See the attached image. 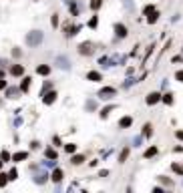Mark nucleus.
Instances as JSON below:
<instances>
[{"instance_id": "nucleus-14", "label": "nucleus", "mask_w": 183, "mask_h": 193, "mask_svg": "<svg viewBox=\"0 0 183 193\" xmlns=\"http://www.w3.org/2000/svg\"><path fill=\"white\" fill-rule=\"evenodd\" d=\"M157 18H159V12H155V10H153L151 14H147V22H149V24L157 22Z\"/></svg>"}, {"instance_id": "nucleus-8", "label": "nucleus", "mask_w": 183, "mask_h": 193, "mask_svg": "<svg viewBox=\"0 0 183 193\" xmlns=\"http://www.w3.org/2000/svg\"><path fill=\"white\" fill-rule=\"evenodd\" d=\"M57 64H58L61 68H65V71H66V68H71V62L66 61L65 57H57Z\"/></svg>"}, {"instance_id": "nucleus-25", "label": "nucleus", "mask_w": 183, "mask_h": 193, "mask_svg": "<svg viewBox=\"0 0 183 193\" xmlns=\"http://www.w3.org/2000/svg\"><path fill=\"white\" fill-rule=\"evenodd\" d=\"M111 111H113V107H107V109H103V111H101V117H103V119H107Z\"/></svg>"}, {"instance_id": "nucleus-28", "label": "nucleus", "mask_w": 183, "mask_h": 193, "mask_svg": "<svg viewBox=\"0 0 183 193\" xmlns=\"http://www.w3.org/2000/svg\"><path fill=\"white\" fill-rule=\"evenodd\" d=\"M0 159L2 161H10L12 157H10V153H6V151H2V155H0Z\"/></svg>"}, {"instance_id": "nucleus-11", "label": "nucleus", "mask_w": 183, "mask_h": 193, "mask_svg": "<svg viewBox=\"0 0 183 193\" xmlns=\"http://www.w3.org/2000/svg\"><path fill=\"white\" fill-rule=\"evenodd\" d=\"M54 101H57V93H48V95L44 97V105H53Z\"/></svg>"}, {"instance_id": "nucleus-10", "label": "nucleus", "mask_w": 183, "mask_h": 193, "mask_svg": "<svg viewBox=\"0 0 183 193\" xmlns=\"http://www.w3.org/2000/svg\"><path fill=\"white\" fill-rule=\"evenodd\" d=\"M36 72H38V75H48V72H50V67H48V64H38V67H36Z\"/></svg>"}, {"instance_id": "nucleus-6", "label": "nucleus", "mask_w": 183, "mask_h": 193, "mask_svg": "<svg viewBox=\"0 0 183 193\" xmlns=\"http://www.w3.org/2000/svg\"><path fill=\"white\" fill-rule=\"evenodd\" d=\"M161 101V95L159 93H149L147 95V105H155V103Z\"/></svg>"}, {"instance_id": "nucleus-12", "label": "nucleus", "mask_w": 183, "mask_h": 193, "mask_svg": "<svg viewBox=\"0 0 183 193\" xmlns=\"http://www.w3.org/2000/svg\"><path fill=\"white\" fill-rule=\"evenodd\" d=\"M28 157V153H14L12 155V161H16V163H20V161H24Z\"/></svg>"}, {"instance_id": "nucleus-13", "label": "nucleus", "mask_w": 183, "mask_h": 193, "mask_svg": "<svg viewBox=\"0 0 183 193\" xmlns=\"http://www.w3.org/2000/svg\"><path fill=\"white\" fill-rule=\"evenodd\" d=\"M28 87H30V79H28V76H24V79H22V83H20V91H24V93H26V91H28Z\"/></svg>"}, {"instance_id": "nucleus-27", "label": "nucleus", "mask_w": 183, "mask_h": 193, "mask_svg": "<svg viewBox=\"0 0 183 193\" xmlns=\"http://www.w3.org/2000/svg\"><path fill=\"white\" fill-rule=\"evenodd\" d=\"M16 93H18L16 89H8V91H6V95L10 97V99H16Z\"/></svg>"}, {"instance_id": "nucleus-4", "label": "nucleus", "mask_w": 183, "mask_h": 193, "mask_svg": "<svg viewBox=\"0 0 183 193\" xmlns=\"http://www.w3.org/2000/svg\"><path fill=\"white\" fill-rule=\"evenodd\" d=\"M115 34H117L119 38H125L127 36V26L125 24H115Z\"/></svg>"}, {"instance_id": "nucleus-24", "label": "nucleus", "mask_w": 183, "mask_h": 193, "mask_svg": "<svg viewBox=\"0 0 183 193\" xmlns=\"http://www.w3.org/2000/svg\"><path fill=\"white\" fill-rule=\"evenodd\" d=\"M155 153H157V147H151V149H147V151H145V157L149 159V157H153Z\"/></svg>"}, {"instance_id": "nucleus-23", "label": "nucleus", "mask_w": 183, "mask_h": 193, "mask_svg": "<svg viewBox=\"0 0 183 193\" xmlns=\"http://www.w3.org/2000/svg\"><path fill=\"white\" fill-rule=\"evenodd\" d=\"M65 151H66V153H75V151H76V145H73V143L65 145Z\"/></svg>"}, {"instance_id": "nucleus-26", "label": "nucleus", "mask_w": 183, "mask_h": 193, "mask_svg": "<svg viewBox=\"0 0 183 193\" xmlns=\"http://www.w3.org/2000/svg\"><path fill=\"white\" fill-rule=\"evenodd\" d=\"M46 157H48V159H57V151H54V149H48V151H46Z\"/></svg>"}, {"instance_id": "nucleus-19", "label": "nucleus", "mask_w": 183, "mask_h": 193, "mask_svg": "<svg viewBox=\"0 0 183 193\" xmlns=\"http://www.w3.org/2000/svg\"><path fill=\"white\" fill-rule=\"evenodd\" d=\"M151 133H153V127H151V123H147V125L143 127V135H145V137H149Z\"/></svg>"}, {"instance_id": "nucleus-34", "label": "nucleus", "mask_w": 183, "mask_h": 193, "mask_svg": "<svg viewBox=\"0 0 183 193\" xmlns=\"http://www.w3.org/2000/svg\"><path fill=\"white\" fill-rule=\"evenodd\" d=\"M175 135H177V139H181V141H183V131H177Z\"/></svg>"}, {"instance_id": "nucleus-1", "label": "nucleus", "mask_w": 183, "mask_h": 193, "mask_svg": "<svg viewBox=\"0 0 183 193\" xmlns=\"http://www.w3.org/2000/svg\"><path fill=\"white\" fill-rule=\"evenodd\" d=\"M42 38H44V36H42L40 30H32V32L26 34V38H24V40H26L28 46H38V44L42 42Z\"/></svg>"}, {"instance_id": "nucleus-30", "label": "nucleus", "mask_w": 183, "mask_h": 193, "mask_svg": "<svg viewBox=\"0 0 183 193\" xmlns=\"http://www.w3.org/2000/svg\"><path fill=\"white\" fill-rule=\"evenodd\" d=\"M50 24H53V26H57V24H58V16H57V14H53V18H50Z\"/></svg>"}, {"instance_id": "nucleus-31", "label": "nucleus", "mask_w": 183, "mask_h": 193, "mask_svg": "<svg viewBox=\"0 0 183 193\" xmlns=\"http://www.w3.org/2000/svg\"><path fill=\"white\" fill-rule=\"evenodd\" d=\"M89 26H91V28H95V26H97V16H93V18H91V22H89Z\"/></svg>"}, {"instance_id": "nucleus-2", "label": "nucleus", "mask_w": 183, "mask_h": 193, "mask_svg": "<svg viewBox=\"0 0 183 193\" xmlns=\"http://www.w3.org/2000/svg\"><path fill=\"white\" fill-rule=\"evenodd\" d=\"M115 93H117L115 89H111V87H105V89H101V91H99V97H101V99H105V101H109L111 97H115Z\"/></svg>"}, {"instance_id": "nucleus-22", "label": "nucleus", "mask_w": 183, "mask_h": 193, "mask_svg": "<svg viewBox=\"0 0 183 193\" xmlns=\"http://www.w3.org/2000/svg\"><path fill=\"white\" fill-rule=\"evenodd\" d=\"M71 161H73L75 165H80V163L85 161V157H83V155H75V157H73V159H71Z\"/></svg>"}, {"instance_id": "nucleus-5", "label": "nucleus", "mask_w": 183, "mask_h": 193, "mask_svg": "<svg viewBox=\"0 0 183 193\" xmlns=\"http://www.w3.org/2000/svg\"><path fill=\"white\" fill-rule=\"evenodd\" d=\"M87 79L93 80V83H99V80H103V75L97 71H91V72H87Z\"/></svg>"}, {"instance_id": "nucleus-17", "label": "nucleus", "mask_w": 183, "mask_h": 193, "mask_svg": "<svg viewBox=\"0 0 183 193\" xmlns=\"http://www.w3.org/2000/svg\"><path fill=\"white\" fill-rule=\"evenodd\" d=\"M8 179H10V177H8V175H6V173H0V187H6V183H8Z\"/></svg>"}, {"instance_id": "nucleus-7", "label": "nucleus", "mask_w": 183, "mask_h": 193, "mask_svg": "<svg viewBox=\"0 0 183 193\" xmlns=\"http://www.w3.org/2000/svg\"><path fill=\"white\" fill-rule=\"evenodd\" d=\"M10 75H12V76H20V75H24V67H22V64H14V67L10 68Z\"/></svg>"}, {"instance_id": "nucleus-9", "label": "nucleus", "mask_w": 183, "mask_h": 193, "mask_svg": "<svg viewBox=\"0 0 183 193\" xmlns=\"http://www.w3.org/2000/svg\"><path fill=\"white\" fill-rule=\"evenodd\" d=\"M131 123H133V119H131V117H123L121 121H119V127H121V129H127V127H131Z\"/></svg>"}, {"instance_id": "nucleus-21", "label": "nucleus", "mask_w": 183, "mask_h": 193, "mask_svg": "<svg viewBox=\"0 0 183 193\" xmlns=\"http://www.w3.org/2000/svg\"><path fill=\"white\" fill-rule=\"evenodd\" d=\"M161 101H163L165 105H171V103H173V95H163V97H161Z\"/></svg>"}, {"instance_id": "nucleus-29", "label": "nucleus", "mask_w": 183, "mask_h": 193, "mask_svg": "<svg viewBox=\"0 0 183 193\" xmlns=\"http://www.w3.org/2000/svg\"><path fill=\"white\" fill-rule=\"evenodd\" d=\"M175 79L179 80V83H183V71H177L175 72Z\"/></svg>"}, {"instance_id": "nucleus-35", "label": "nucleus", "mask_w": 183, "mask_h": 193, "mask_svg": "<svg viewBox=\"0 0 183 193\" xmlns=\"http://www.w3.org/2000/svg\"><path fill=\"white\" fill-rule=\"evenodd\" d=\"M0 169H2V159H0Z\"/></svg>"}, {"instance_id": "nucleus-18", "label": "nucleus", "mask_w": 183, "mask_h": 193, "mask_svg": "<svg viewBox=\"0 0 183 193\" xmlns=\"http://www.w3.org/2000/svg\"><path fill=\"white\" fill-rule=\"evenodd\" d=\"M127 157H129V149H123V151H121V155H119V161H121V163H125V161H127Z\"/></svg>"}, {"instance_id": "nucleus-3", "label": "nucleus", "mask_w": 183, "mask_h": 193, "mask_svg": "<svg viewBox=\"0 0 183 193\" xmlns=\"http://www.w3.org/2000/svg\"><path fill=\"white\" fill-rule=\"evenodd\" d=\"M79 53H80V54H87V57H89V54L95 53V48H93L91 42H83V44H79Z\"/></svg>"}, {"instance_id": "nucleus-15", "label": "nucleus", "mask_w": 183, "mask_h": 193, "mask_svg": "<svg viewBox=\"0 0 183 193\" xmlns=\"http://www.w3.org/2000/svg\"><path fill=\"white\" fill-rule=\"evenodd\" d=\"M62 179V171L61 169H54L53 171V181H61Z\"/></svg>"}, {"instance_id": "nucleus-33", "label": "nucleus", "mask_w": 183, "mask_h": 193, "mask_svg": "<svg viewBox=\"0 0 183 193\" xmlns=\"http://www.w3.org/2000/svg\"><path fill=\"white\" fill-rule=\"evenodd\" d=\"M2 89H6V80H2V79H0V91H2Z\"/></svg>"}, {"instance_id": "nucleus-32", "label": "nucleus", "mask_w": 183, "mask_h": 193, "mask_svg": "<svg viewBox=\"0 0 183 193\" xmlns=\"http://www.w3.org/2000/svg\"><path fill=\"white\" fill-rule=\"evenodd\" d=\"M8 177H10V179H16V169H12L10 173H8Z\"/></svg>"}, {"instance_id": "nucleus-16", "label": "nucleus", "mask_w": 183, "mask_h": 193, "mask_svg": "<svg viewBox=\"0 0 183 193\" xmlns=\"http://www.w3.org/2000/svg\"><path fill=\"white\" fill-rule=\"evenodd\" d=\"M101 6H103V0H91V8H93V10H99Z\"/></svg>"}, {"instance_id": "nucleus-20", "label": "nucleus", "mask_w": 183, "mask_h": 193, "mask_svg": "<svg viewBox=\"0 0 183 193\" xmlns=\"http://www.w3.org/2000/svg\"><path fill=\"white\" fill-rule=\"evenodd\" d=\"M34 181L38 183V185H42V183H44V181H46V175H44V173H40V175H36V177H34Z\"/></svg>"}]
</instances>
